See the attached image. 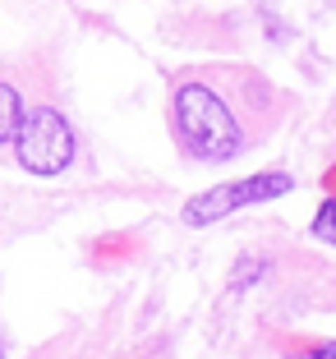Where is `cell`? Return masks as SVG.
<instances>
[{
  "label": "cell",
  "mask_w": 336,
  "mask_h": 359,
  "mask_svg": "<svg viewBox=\"0 0 336 359\" xmlns=\"http://www.w3.org/2000/svg\"><path fill=\"white\" fill-rule=\"evenodd\" d=\"M170 116H175V138L180 148L194 152L199 161H231L244 148V129L235 120V111L226 106V97L212 93L208 83L189 79V83L175 88V102H170Z\"/></svg>",
  "instance_id": "6da1fadb"
},
{
  "label": "cell",
  "mask_w": 336,
  "mask_h": 359,
  "mask_svg": "<svg viewBox=\"0 0 336 359\" xmlns=\"http://www.w3.org/2000/svg\"><path fill=\"white\" fill-rule=\"evenodd\" d=\"M14 152H19V166L32 175H60L74 161V129L60 111L51 106H32L23 111L19 138H14Z\"/></svg>",
  "instance_id": "7a4b0ae2"
},
{
  "label": "cell",
  "mask_w": 336,
  "mask_h": 359,
  "mask_svg": "<svg viewBox=\"0 0 336 359\" xmlns=\"http://www.w3.org/2000/svg\"><path fill=\"white\" fill-rule=\"evenodd\" d=\"M285 189H295V180L281 175V170H267V175H249L235 180V184H221L212 194H199V198L184 203V222L189 226H212L217 217L244 208V203H263V198H281Z\"/></svg>",
  "instance_id": "3957f363"
},
{
  "label": "cell",
  "mask_w": 336,
  "mask_h": 359,
  "mask_svg": "<svg viewBox=\"0 0 336 359\" xmlns=\"http://www.w3.org/2000/svg\"><path fill=\"white\" fill-rule=\"evenodd\" d=\"M0 102H5V120H0V138L14 148V138H19V125H23V106H19V93L10 83L0 88Z\"/></svg>",
  "instance_id": "277c9868"
},
{
  "label": "cell",
  "mask_w": 336,
  "mask_h": 359,
  "mask_svg": "<svg viewBox=\"0 0 336 359\" xmlns=\"http://www.w3.org/2000/svg\"><path fill=\"white\" fill-rule=\"evenodd\" d=\"M314 231L323 235V240H336V203H323V208H318V222H314Z\"/></svg>",
  "instance_id": "5b68a950"
},
{
  "label": "cell",
  "mask_w": 336,
  "mask_h": 359,
  "mask_svg": "<svg viewBox=\"0 0 336 359\" xmlns=\"http://www.w3.org/2000/svg\"><path fill=\"white\" fill-rule=\"evenodd\" d=\"M300 359H336V341H332V346H314V350H304Z\"/></svg>",
  "instance_id": "8992f818"
}]
</instances>
